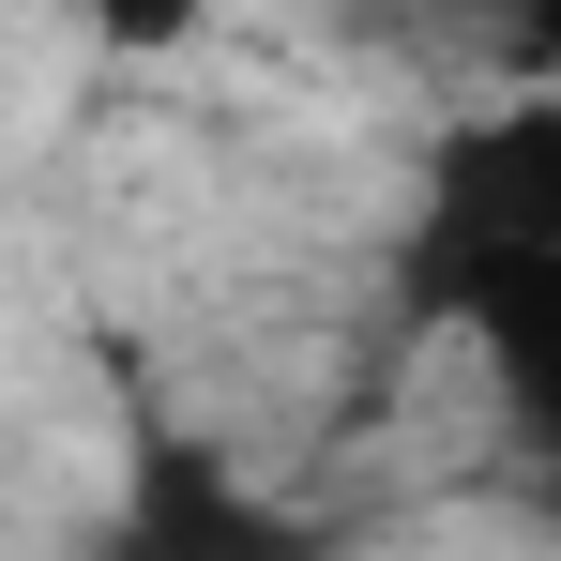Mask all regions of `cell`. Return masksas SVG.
Instances as JSON below:
<instances>
[{
    "label": "cell",
    "mask_w": 561,
    "mask_h": 561,
    "mask_svg": "<svg viewBox=\"0 0 561 561\" xmlns=\"http://www.w3.org/2000/svg\"><path fill=\"white\" fill-rule=\"evenodd\" d=\"M456 319H470V350H485V379H501V410L561 456V259L547 274H485Z\"/></svg>",
    "instance_id": "2"
},
{
    "label": "cell",
    "mask_w": 561,
    "mask_h": 561,
    "mask_svg": "<svg viewBox=\"0 0 561 561\" xmlns=\"http://www.w3.org/2000/svg\"><path fill=\"white\" fill-rule=\"evenodd\" d=\"M122 561H274V531H259V501L243 485H213V470H137L122 485Z\"/></svg>",
    "instance_id": "3"
},
{
    "label": "cell",
    "mask_w": 561,
    "mask_h": 561,
    "mask_svg": "<svg viewBox=\"0 0 561 561\" xmlns=\"http://www.w3.org/2000/svg\"><path fill=\"white\" fill-rule=\"evenodd\" d=\"M516 61H531V92H561V15H531V31H516Z\"/></svg>",
    "instance_id": "4"
},
{
    "label": "cell",
    "mask_w": 561,
    "mask_h": 561,
    "mask_svg": "<svg viewBox=\"0 0 561 561\" xmlns=\"http://www.w3.org/2000/svg\"><path fill=\"white\" fill-rule=\"evenodd\" d=\"M425 243H440L456 304L485 274H547L561 259V92H501L470 122H440V152H425Z\"/></svg>",
    "instance_id": "1"
}]
</instances>
